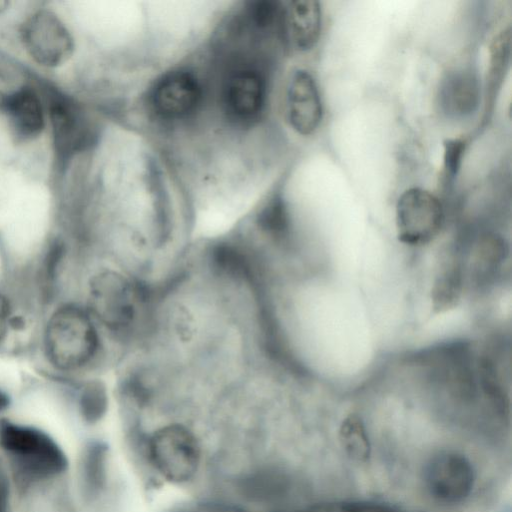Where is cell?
Masks as SVG:
<instances>
[{
	"label": "cell",
	"mask_w": 512,
	"mask_h": 512,
	"mask_svg": "<svg viewBox=\"0 0 512 512\" xmlns=\"http://www.w3.org/2000/svg\"><path fill=\"white\" fill-rule=\"evenodd\" d=\"M149 283L111 268L94 273L85 306L101 330L116 341H131L148 330L154 310Z\"/></svg>",
	"instance_id": "6da1fadb"
},
{
	"label": "cell",
	"mask_w": 512,
	"mask_h": 512,
	"mask_svg": "<svg viewBox=\"0 0 512 512\" xmlns=\"http://www.w3.org/2000/svg\"><path fill=\"white\" fill-rule=\"evenodd\" d=\"M44 350L58 370L76 372L94 365L101 357V328L85 306L67 303L50 316L44 330Z\"/></svg>",
	"instance_id": "7a4b0ae2"
},
{
	"label": "cell",
	"mask_w": 512,
	"mask_h": 512,
	"mask_svg": "<svg viewBox=\"0 0 512 512\" xmlns=\"http://www.w3.org/2000/svg\"><path fill=\"white\" fill-rule=\"evenodd\" d=\"M46 106L54 169L62 178L77 156L93 142L92 123L84 107L67 92L43 84L40 88Z\"/></svg>",
	"instance_id": "3957f363"
},
{
	"label": "cell",
	"mask_w": 512,
	"mask_h": 512,
	"mask_svg": "<svg viewBox=\"0 0 512 512\" xmlns=\"http://www.w3.org/2000/svg\"><path fill=\"white\" fill-rule=\"evenodd\" d=\"M0 445L24 480L49 478L67 468V458L60 446L36 427L1 419Z\"/></svg>",
	"instance_id": "277c9868"
},
{
	"label": "cell",
	"mask_w": 512,
	"mask_h": 512,
	"mask_svg": "<svg viewBox=\"0 0 512 512\" xmlns=\"http://www.w3.org/2000/svg\"><path fill=\"white\" fill-rule=\"evenodd\" d=\"M17 39L25 55L37 66L55 70L74 55V35L63 17L52 7L38 6L22 17Z\"/></svg>",
	"instance_id": "5b68a950"
},
{
	"label": "cell",
	"mask_w": 512,
	"mask_h": 512,
	"mask_svg": "<svg viewBox=\"0 0 512 512\" xmlns=\"http://www.w3.org/2000/svg\"><path fill=\"white\" fill-rule=\"evenodd\" d=\"M150 459L159 473L172 482H185L196 473L200 449L194 435L180 424L158 429L149 440Z\"/></svg>",
	"instance_id": "8992f818"
},
{
	"label": "cell",
	"mask_w": 512,
	"mask_h": 512,
	"mask_svg": "<svg viewBox=\"0 0 512 512\" xmlns=\"http://www.w3.org/2000/svg\"><path fill=\"white\" fill-rule=\"evenodd\" d=\"M0 115L16 144L32 143L48 129L42 92L40 87L30 83L0 91Z\"/></svg>",
	"instance_id": "52a82bcc"
},
{
	"label": "cell",
	"mask_w": 512,
	"mask_h": 512,
	"mask_svg": "<svg viewBox=\"0 0 512 512\" xmlns=\"http://www.w3.org/2000/svg\"><path fill=\"white\" fill-rule=\"evenodd\" d=\"M444 220L439 199L421 188H410L398 199L396 227L399 240L420 246L430 242L440 231Z\"/></svg>",
	"instance_id": "ba28073f"
},
{
	"label": "cell",
	"mask_w": 512,
	"mask_h": 512,
	"mask_svg": "<svg viewBox=\"0 0 512 512\" xmlns=\"http://www.w3.org/2000/svg\"><path fill=\"white\" fill-rule=\"evenodd\" d=\"M202 98L198 78L190 71L175 70L157 80L150 93V104L158 117L177 121L196 112Z\"/></svg>",
	"instance_id": "9c48e42d"
},
{
	"label": "cell",
	"mask_w": 512,
	"mask_h": 512,
	"mask_svg": "<svg viewBox=\"0 0 512 512\" xmlns=\"http://www.w3.org/2000/svg\"><path fill=\"white\" fill-rule=\"evenodd\" d=\"M266 101V80L253 67L232 71L222 89V104L227 117L239 125L256 121Z\"/></svg>",
	"instance_id": "30bf717a"
},
{
	"label": "cell",
	"mask_w": 512,
	"mask_h": 512,
	"mask_svg": "<svg viewBox=\"0 0 512 512\" xmlns=\"http://www.w3.org/2000/svg\"><path fill=\"white\" fill-rule=\"evenodd\" d=\"M425 482L431 496L444 503L467 497L473 487L474 472L466 457L455 452L433 456L425 468Z\"/></svg>",
	"instance_id": "8fae6325"
},
{
	"label": "cell",
	"mask_w": 512,
	"mask_h": 512,
	"mask_svg": "<svg viewBox=\"0 0 512 512\" xmlns=\"http://www.w3.org/2000/svg\"><path fill=\"white\" fill-rule=\"evenodd\" d=\"M322 103L314 78L296 70L287 89V115L292 128L301 135L312 134L322 119Z\"/></svg>",
	"instance_id": "7c38bea8"
},
{
	"label": "cell",
	"mask_w": 512,
	"mask_h": 512,
	"mask_svg": "<svg viewBox=\"0 0 512 512\" xmlns=\"http://www.w3.org/2000/svg\"><path fill=\"white\" fill-rule=\"evenodd\" d=\"M282 29L286 40L298 51L315 46L321 31V8L315 0L288 2L282 9Z\"/></svg>",
	"instance_id": "4fadbf2b"
},
{
	"label": "cell",
	"mask_w": 512,
	"mask_h": 512,
	"mask_svg": "<svg viewBox=\"0 0 512 512\" xmlns=\"http://www.w3.org/2000/svg\"><path fill=\"white\" fill-rule=\"evenodd\" d=\"M439 105L452 117L471 115L478 107L480 88L476 74L469 68L448 72L439 86Z\"/></svg>",
	"instance_id": "5bb4252c"
},
{
	"label": "cell",
	"mask_w": 512,
	"mask_h": 512,
	"mask_svg": "<svg viewBox=\"0 0 512 512\" xmlns=\"http://www.w3.org/2000/svg\"><path fill=\"white\" fill-rule=\"evenodd\" d=\"M67 254V245L61 237L51 240L43 254L38 270L39 293L43 300L53 299Z\"/></svg>",
	"instance_id": "9a60e30c"
},
{
	"label": "cell",
	"mask_w": 512,
	"mask_h": 512,
	"mask_svg": "<svg viewBox=\"0 0 512 512\" xmlns=\"http://www.w3.org/2000/svg\"><path fill=\"white\" fill-rule=\"evenodd\" d=\"M256 224L261 234L271 242L285 245L290 238V217L284 200L272 197L257 215Z\"/></svg>",
	"instance_id": "2e32d148"
},
{
	"label": "cell",
	"mask_w": 512,
	"mask_h": 512,
	"mask_svg": "<svg viewBox=\"0 0 512 512\" xmlns=\"http://www.w3.org/2000/svg\"><path fill=\"white\" fill-rule=\"evenodd\" d=\"M506 253V244L503 238L493 233L483 235L476 246L472 273L480 281L486 280L503 262Z\"/></svg>",
	"instance_id": "e0dca14e"
},
{
	"label": "cell",
	"mask_w": 512,
	"mask_h": 512,
	"mask_svg": "<svg viewBox=\"0 0 512 512\" xmlns=\"http://www.w3.org/2000/svg\"><path fill=\"white\" fill-rule=\"evenodd\" d=\"M462 286V273L457 262L443 268L433 287V304L438 310L454 306L459 299Z\"/></svg>",
	"instance_id": "ac0fdd59"
},
{
	"label": "cell",
	"mask_w": 512,
	"mask_h": 512,
	"mask_svg": "<svg viewBox=\"0 0 512 512\" xmlns=\"http://www.w3.org/2000/svg\"><path fill=\"white\" fill-rule=\"evenodd\" d=\"M106 451V446L101 442H92L85 449L82 479L89 494L99 492L104 485Z\"/></svg>",
	"instance_id": "d6986e66"
},
{
	"label": "cell",
	"mask_w": 512,
	"mask_h": 512,
	"mask_svg": "<svg viewBox=\"0 0 512 512\" xmlns=\"http://www.w3.org/2000/svg\"><path fill=\"white\" fill-rule=\"evenodd\" d=\"M107 405V391L101 381L89 380L83 384L78 395V407L86 422L99 421L105 414Z\"/></svg>",
	"instance_id": "ffe728a7"
},
{
	"label": "cell",
	"mask_w": 512,
	"mask_h": 512,
	"mask_svg": "<svg viewBox=\"0 0 512 512\" xmlns=\"http://www.w3.org/2000/svg\"><path fill=\"white\" fill-rule=\"evenodd\" d=\"M340 441L346 453L356 460H365L369 456L370 444L365 427L356 415L348 416L340 428Z\"/></svg>",
	"instance_id": "44dd1931"
},
{
	"label": "cell",
	"mask_w": 512,
	"mask_h": 512,
	"mask_svg": "<svg viewBox=\"0 0 512 512\" xmlns=\"http://www.w3.org/2000/svg\"><path fill=\"white\" fill-rule=\"evenodd\" d=\"M510 29H505L500 32L491 45V58L489 70V97L495 96V89H497L507 71L509 58H510Z\"/></svg>",
	"instance_id": "7402d4cb"
},
{
	"label": "cell",
	"mask_w": 512,
	"mask_h": 512,
	"mask_svg": "<svg viewBox=\"0 0 512 512\" xmlns=\"http://www.w3.org/2000/svg\"><path fill=\"white\" fill-rule=\"evenodd\" d=\"M465 142L461 139H448L444 143V168L446 175L454 177L461 165Z\"/></svg>",
	"instance_id": "603a6c76"
},
{
	"label": "cell",
	"mask_w": 512,
	"mask_h": 512,
	"mask_svg": "<svg viewBox=\"0 0 512 512\" xmlns=\"http://www.w3.org/2000/svg\"><path fill=\"white\" fill-rule=\"evenodd\" d=\"M13 316V307L10 299L6 294L0 292V345L6 339L11 329Z\"/></svg>",
	"instance_id": "cb8c5ba5"
},
{
	"label": "cell",
	"mask_w": 512,
	"mask_h": 512,
	"mask_svg": "<svg viewBox=\"0 0 512 512\" xmlns=\"http://www.w3.org/2000/svg\"><path fill=\"white\" fill-rule=\"evenodd\" d=\"M9 486L5 475L0 472V512H8Z\"/></svg>",
	"instance_id": "d4e9b609"
},
{
	"label": "cell",
	"mask_w": 512,
	"mask_h": 512,
	"mask_svg": "<svg viewBox=\"0 0 512 512\" xmlns=\"http://www.w3.org/2000/svg\"><path fill=\"white\" fill-rule=\"evenodd\" d=\"M9 395L0 388V412L5 411L10 405Z\"/></svg>",
	"instance_id": "484cf974"
}]
</instances>
